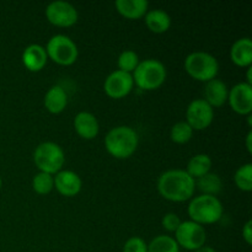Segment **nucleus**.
<instances>
[{"instance_id":"nucleus-1","label":"nucleus","mask_w":252,"mask_h":252,"mask_svg":"<svg viewBox=\"0 0 252 252\" xmlns=\"http://www.w3.org/2000/svg\"><path fill=\"white\" fill-rule=\"evenodd\" d=\"M158 191L167 201H189L196 191V180L184 170H167L158 180Z\"/></svg>"},{"instance_id":"nucleus-2","label":"nucleus","mask_w":252,"mask_h":252,"mask_svg":"<svg viewBox=\"0 0 252 252\" xmlns=\"http://www.w3.org/2000/svg\"><path fill=\"white\" fill-rule=\"evenodd\" d=\"M139 138L137 132L128 126L115 127L105 138V148L108 154L116 159H127L132 157L138 148Z\"/></svg>"},{"instance_id":"nucleus-3","label":"nucleus","mask_w":252,"mask_h":252,"mask_svg":"<svg viewBox=\"0 0 252 252\" xmlns=\"http://www.w3.org/2000/svg\"><path fill=\"white\" fill-rule=\"evenodd\" d=\"M189 216L192 221L199 225L214 224L223 217V204L216 196L201 194L194 197L189 203Z\"/></svg>"},{"instance_id":"nucleus-4","label":"nucleus","mask_w":252,"mask_h":252,"mask_svg":"<svg viewBox=\"0 0 252 252\" xmlns=\"http://www.w3.org/2000/svg\"><path fill=\"white\" fill-rule=\"evenodd\" d=\"M132 76L135 85L142 90H157L166 80V68L158 59H145L139 62Z\"/></svg>"},{"instance_id":"nucleus-5","label":"nucleus","mask_w":252,"mask_h":252,"mask_svg":"<svg viewBox=\"0 0 252 252\" xmlns=\"http://www.w3.org/2000/svg\"><path fill=\"white\" fill-rule=\"evenodd\" d=\"M185 69L194 80L207 83L216 79L219 71V64L216 57L207 52H193L185 59Z\"/></svg>"},{"instance_id":"nucleus-6","label":"nucleus","mask_w":252,"mask_h":252,"mask_svg":"<svg viewBox=\"0 0 252 252\" xmlns=\"http://www.w3.org/2000/svg\"><path fill=\"white\" fill-rule=\"evenodd\" d=\"M33 161L41 172L53 175L62 170L65 162L63 149L53 142L39 144L33 153Z\"/></svg>"},{"instance_id":"nucleus-7","label":"nucleus","mask_w":252,"mask_h":252,"mask_svg":"<svg viewBox=\"0 0 252 252\" xmlns=\"http://www.w3.org/2000/svg\"><path fill=\"white\" fill-rule=\"evenodd\" d=\"M44 49L47 57L59 65H71L75 63L79 56L75 42L64 34H56L52 37Z\"/></svg>"},{"instance_id":"nucleus-8","label":"nucleus","mask_w":252,"mask_h":252,"mask_svg":"<svg viewBox=\"0 0 252 252\" xmlns=\"http://www.w3.org/2000/svg\"><path fill=\"white\" fill-rule=\"evenodd\" d=\"M176 234V243L181 248L189 251H196L203 248L207 240V234L203 225L194 223L192 220L181 221Z\"/></svg>"},{"instance_id":"nucleus-9","label":"nucleus","mask_w":252,"mask_h":252,"mask_svg":"<svg viewBox=\"0 0 252 252\" xmlns=\"http://www.w3.org/2000/svg\"><path fill=\"white\" fill-rule=\"evenodd\" d=\"M186 122L193 130H203L212 125L214 118L213 107L203 98L193 100L186 111Z\"/></svg>"},{"instance_id":"nucleus-10","label":"nucleus","mask_w":252,"mask_h":252,"mask_svg":"<svg viewBox=\"0 0 252 252\" xmlns=\"http://www.w3.org/2000/svg\"><path fill=\"white\" fill-rule=\"evenodd\" d=\"M46 17L52 25L58 27H70L78 21V11L70 2L53 1L47 6Z\"/></svg>"},{"instance_id":"nucleus-11","label":"nucleus","mask_w":252,"mask_h":252,"mask_svg":"<svg viewBox=\"0 0 252 252\" xmlns=\"http://www.w3.org/2000/svg\"><path fill=\"white\" fill-rule=\"evenodd\" d=\"M134 81L132 74L121 70H115L107 76L103 84V89L108 97L123 98L132 91Z\"/></svg>"},{"instance_id":"nucleus-12","label":"nucleus","mask_w":252,"mask_h":252,"mask_svg":"<svg viewBox=\"0 0 252 252\" xmlns=\"http://www.w3.org/2000/svg\"><path fill=\"white\" fill-rule=\"evenodd\" d=\"M228 102L234 112L250 116L252 112V85L248 83L236 84L229 91Z\"/></svg>"},{"instance_id":"nucleus-13","label":"nucleus","mask_w":252,"mask_h":252,"mask_svg":"<svg viewBox=\"0 0 252 252\" xmlns=\"http://www.w3.org/2000/svg\"><path fill=\"white\" fill-rule=\"evenodd\" d=\"M81 186L83 182L80 176L70 170H61L54 176V187L62 196H76L80 192Z\"/></svg>"},{"instance_id":"nucleus-14","label":"nucleus","mask_w":252,"mask_h":252,"mask_svg":"<svg viewBox=\"0 0 252 252\" xmlns=\"http://www.w3.org/2000/svg\"><path fill=\"white\" fill-rule=\"evenodd\" d=\"M228 86L219 79H213L206 83L203 100H206L212 107H221L228 101Z\"/></svg>"},{"instance_id":"nucleus-15","label":"nucleus","mask_w":252,"mask_h":252,"mask_svg":"<svg viewBox=\"0 0 252 252\" xmlns=\"http://www.w3.org/2000/svg\"><path fill=\"white\" fill-rule=\"evenodd\" d=\"M74 128L84 139H94L98 134L100 126L97 118L90 112H79L74 118Z\"/></svg>"},{"instance_id":"nucleus-16","label":"nucleus","mask_w":252,"mask_h":252,"mask_svg":"<svg viewBox=\"0 0 252 252\" xmlns=\"http://www.w3.org/2000/svg\"><path fill=\"white\" fill-rule=\"evenodd\" d=\"M46 49L39 44H30L22 52V63L30 71H39L46 66L47 63Z\"/></svg>"},{"instance_id":"nucleus-17","label":"nucleus","mask_w":252,"mask_h":252,"mask_svg":"<svg viewBox=\"0 0 252 252\" xmlns=\"http://www.w3.org/2000/svg\"><path fill=\"white\" fill-rule=\"evenodd\" d=\"M115 5L117 11L129 20L142 19L149 9V2L147 0H117Z\"/></svg>"},{"instance_id":"nucleus-18","label":"nucleus","mask_w":252,"mask_h":252,"mask_svg":"<svg viewBox=\"0 0 252 252\" xmlns=\"http://www.w3.org/2000/svg\"><path fill=\"white\" fill-rule=\"evenodd\" d=\"M230 59L238 66H250L252 64V41L249 37L238 39L230 48Z\"/></svg>"},{"instance_id":"nucleus-19","label":"nucleus","mask_w":252,"mask_h":252,"mask_svg":"<svg viewBox=\"0 0 252 252\" xmlns=\"http://www.w3.org/2000/svg\"><path fill=\"white\" fill-rule=\"evenodd\" d=\"M66 105H68V96H66L65 90L61 86H52L44 95V107L53 115L63 112Z\"/></svg>"},{"instance_id":"nucleus-20","label":"nucleus","mask_w":252,"mask_h":252,"mask_svg":"<svg viewBox=\"0 0 252 252\" xmlns=\"http://www.w3.org/2000/svg\"><path fill=\"white\" fill-rule=\"evenodd\" d=\"M144 17L147 27L154 33H164L171 26V19L169 14L161 9L150 10Z\"/></svg>"},{"instance_id":"nucleus-21","label":"nucleus","mask_w":252,"mask_h":252,"mask_svg":"<svg viewBox=\"0 0 252 252\" xmlns=\"http://www.w3.org/2000/svg\"><path fill=\"white\" fill-rule=\"evenodd\" d=\"M212 169V159L207 154H197L189 159L187 164L186 172L192 177V179H199L204 176Z\"/></svg>"},{"instance_id":"nucleus-22","label":"nucleus","mask_w":252,"mask_h":252,"mask_svg":"<svg viewBox=\"0 0 252 252\" xmlns=\"http://www.w3.org/2000/svg\"><path fill=\"white\" fill-rule=\"evenodd\" d=\"M221 180L220 177L213 172H208L204 176L197 179L196 187H198L199 191L207 196H217L221 189Z\"/></svg>"},{"instance_id":"nucleus-23","label":"nucleus","mask_w":252,"mask_h":252,"mask_svg":"<svg viewBox=\"0 0 252 252\" xmlns=\"http://www.w3.org/2000/svg\"><path fill=\"white\" fill-rule=\"evenodd\" d=\"M148 252H180V246L171 236L159 235L148 245Z\"/></svg>"},{"instance_id":"nucleus-24","label":"nucleus","mask_w":252,"mask_h":252,"mask_svg":"<svg viewBox=\"0 0 252 252\" xmlns=\"http://www.w3.org/2000/svg\"><path fill=\"white\" fill-rule=\"evenodd\" d=\"M192 135H193V129L187 122L175 123L170 130V138L176 144H186L191 140Z\"/></svg>"},{"instance_id":"nucleus-25","label":"nucleus","mask_w":252,"mask_h":252,"mask_svg":"<svg viewBox=\"0 0 252 252\" xmlns=\"http://www.w3.org/2000/svg\"><path fill=\"white\" fill-rule=\"evenodd\" d=\"M236 187L244 192L252 191V164H245L239 167L234 176Z\"/></svg>"},{"instance_id":"nucleus-26","label":"nucleus","mask_w":252,"mask_h":252,"mask_svg":"<svg viewBox=\"0 0 252 252\" xmlns=\"http://www.w3.org/2000/svg\"><path fill=\"white\" fill-rule=\"evenodd\" d=\"M32 189L38 194H48L54 189V176L46 172H38L32 180Z\"/></svg>"},{"instance_id":"nucleus-27","label":"nucleus","mask_w":252,"mask_h":252,"mask_svg":"<svg viewBox=\"0 0 252 252\" xmlns=\"http://www.w3.org/2000/svg\"><path fill=\"white\" fill-rule=\"evenodd\" d=\"M139 64V57L135 53L134 51H128L122 52L118 57V70L125 71V73L132 74L135 70V68Z\"/></svg>"},{"instance_id":"nucleus-28","label":"nucleus","mask_w":252,"mask_h":252,"mask_svg":"<svg viewBox=\"0 0 252 252\" xmlns=\"http://www.w3.org/2000/svg\"><path fill=\"white\" fill-rule=\"evenodd\" d=\"M123 252H148V245L139 236H133L126 241Z\"/></svg>"},{"instance_id":"nucleus-29","label":"nucleus","mask_w":252,"mask_h":252,"mask_svg":"<svg viewBox=\"0 0 252 252\" xmlns=\"http://www.w3.org/2000/svg\"><path fill=\"white\" fill-rule=\"evenodd\" d=\"M162 226L164 229H166L167 231H176L177 228L181 224V219L179 218V216L175 213H167L165 214L164 218L161 220Z\"/></svg>"},{"instance_id":"nucleus-30","label":"nucleus","mask_w":252,"mask_h":252,"mask_svg":"<svg viewBox=\"0 0 252 252\" xmlns=\"http://www.w3.org/2000/svg\"><path fill=\"white\" fill-rule=\"evenodd\" d=\"M243 238L248 245L252 244V221L249 220L243 228Z\"/></svg>"},{"instance_id":"nucleus-31","label":"nucleus","mask_w":252,"mask_h":252,"mask_svg":"<svg viewBox=\"0 0 252 252\" xmlns=\"http://www.w3.org/2000/svg\"><path fill=\"white\" fill-rule=\"evenodd\" d=\"M251 142H252V132L250 130V132L248 133V135H246V148H248V152L250 153H252V144H251Z\"/></svg>"},{"instance_id":"nucleus-32","label":"nucleus","mask_w":252,"mask_h":252,"mask_svg":"<svg viewBox=\"0 0 252 252\" xmlns=\"http://www.w3.org/2000/svg\"><path fill=\"white\" fill-rule=\"evenodd\" d=\"M193 252H217V251L214 250V249L209 248V246H203V248L198 249V250H196V251H193Z\"/></svg>"},{"instance_id":"nucleus-33","label":"nucleus","mask_w":252,"mask_h":252,"mask_svg":"<svg viewBox=\"0 0 252 252\" xmlns=\"http://www.w3.org/2000/svg\"><path fill=\"white\" fill-rule=\"evenodd\" d=\"M1 185H2V181H1V177H0V189H1Z\"/></svg>"}]
</instances>
